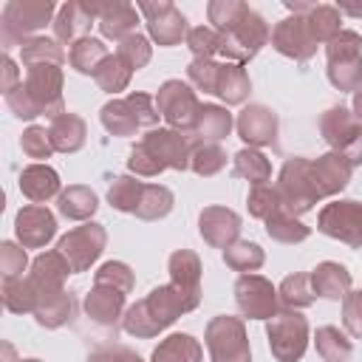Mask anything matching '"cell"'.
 Listing matches in <instances>:
<instances>
[{
    "mask_svg": "<svg viewBox=\"0 0 362 362\" xmlns=\"http://www.w3.org/2000/svg\"><path fill=\"white\" fill-rule=\"evenodd\" d=\"M187 45L195 54V59H212L215 54H221V34L212 25H198V28H189Z\"/></svg>",
    "mask_w": 362,
    "mask_h": 362,
    "instance_id": "48",
    "label": "cell"
},
{
    "mask_svg": "<svg viewBox=\"0 0 362 362\" xmlns=\"http://www.w3.org/2000/svg\"><path fill=\"white\" fill-rule=\"evenodd\" d=\"M246 201H249V212H252L255 218H260V221H266V218H272L277 209H283V206H280L277 187H272V184H252Z\"/></svg>",
    "mask_w": 362,
    "mask_h": 362,
    "instance_id": "47",
    "label": "cell"
},
{
    "mask_svg": "<svg viewBox=\"0 0 362 362\" xmlns=\"http://www.w3.org/2000/svg\"><path fill=\"white\" fill-rule=\"evenodd\" d=\"M311 288L317 297H328V300H345L351 291V274L342 263L325 260L311 272Z\"/></svg>",
    "mask_w": 362,
    "mask_h": 362,
    "instance_id": "26",
    "label": "cell"
},
{
    "mask_svg": "<svg viewBox=\"0 0 362 362\" xmlns=\"http://www.w3.org/2000/svg\"><path fill=\"white\" fill-rule=\"evenodd\" d=\"M201 235L209 246L215 249H229L235 240H238V232H240V218L238 212L226 209V206H206L201 212Z\"/></svg>",
    "mask_w": 362,
    "mask_h": 362,
    "instance_id": "20",
    "label": "cell"
},
{
    "mask_svg": "<svg viewBox=\"0 0 362 362\" xmlns=\"http://www.w3.org/2000/svg\"><path fill=\"white\" fill-rule=\"evenodd\" d=\"M107 57H110V54H107L105 42L96 40V37H79V40H74V45H71V51H68V62H71L79 74H96L99 65H102Z\"/></svg>",
    "mask_w": 362,
    "mask_h": 362,
    "instance_id": "33",
    "label": "cell"
},
{
    "mask_svg": "<svg viewBox=\"0 0 362 362\" xmlns=\"http://www.w3.org/2000/svg\"><path fill=\"white\" fill-rule=\"evenodd\" d=\"M57 206H59V212H62L65 218H71V221H88V218L96 212L99 198H96V192H93L90 187L74 184V187H68V189L59 192Z\"/></svg>",
    "mask_w": 362,
    "mask_h": 362,
    "instance_id": "32",
    "label": "cell"
},
{
    "mask_svg": "<svg viewBox=\"0 0 362 362\" xmlns=\"http://www.w3.org/2000/svg\"><path fill=\"white\" fill-rule=\"evenodd\" d=\"M232 175H238V178H249L252 184H269V178H272V164H269V158H266L260 150H255V147H243V150L235 156Z\"/></svg>",
    "mask_w": 362,
    "mask_h": 362,
    "instance_id": "37",
    "label": "cell"
},
{
    "mask_svg": "<svg viewBox=\"0 0 362 362\" xmlns=\"http://www.w3.org/2000/svg\"><path fill=\"white\" fill-rule=\"evenodd\" d=\"M54 14L51 0H11L0 17V40L3 45H25L34 31H40Z\"/></svg>",
    "mask_w": 362,
    "mask_h": 362,
    "instance_id": "4",
    "label": "cell"
},
{
    "mask_svg": "<svg viewBox=\"0 0 362 362\" xmlns=\"http://www.w3.org/2000/svg\"><path fill=\"white\" fill-rule=\"evenodd\" d=\"M153 362H201V345L189 334H170L153 351Z\"/></svg>",
    "mask_w": 362,
    "mask_h": 362,
    "instance_id": "34",
    "label": "cell"
},
{
    "mask_svg": "<svg viewBox=\"0 0 362 362\" xmlns=\"http://www.w3.org/2000/svg\"><path fill=\"white\" fill-rule=\"evenodd\" d=\"M156 107L161 113V119L173 127V130H184V133H192L195 130V122H198V110H201V102L195 99V90L181 82V79H167L158 93H156Z\"/></svg>",
    "mask_w": 362,
    "mask_h": 362,
    "instance_id": "7",
    "label": "cell"
},
{
    "mask_svg": "<svg viewBox=\"0 0 362 362\" xmlns=\"http://www.w3.org/2000/svg\"><path fill=\"white\" fill-rule=\"evenodd\" d=\"M235 300L240 314L249 320H272L280 311L274 286L260 274H240L235 283Z\"/></svg>",
    "mask_w": 362,
    "mask_h": 362,
    "instance_id": "14",
    "label": "cell"
},
{
    "mask_svg": "<svg viewBox=\"0 0 362 362\" xmlns=\"http://www.w3.org/2000/svg\"><path fill=\"white\" fill-rule=\"evenodd\" d=\"M362 40L356 31H339L334 40L325 42L328 54V79L339 90H359L362 88Z\"/></svg>",
    "mask_w": 362,
    "mask_h": 362,
    "instance_id": "5",
    "label": "cell"
},
{
    "mask_svg": "<svg viewBox=\"0 0 362 362\" xmlns=\"http://www.w3.org/2000/svg\"><path fill=\"white\" fill-rule=\"evenodd\" d=\"M99 119H102L105 130L113 133V136H133V133L141 127V124H139V116H136V110H133V105H130L127 99H113V102H107V105L102 107Z\"/></svg>",
    "mask_w": 362,
    "mask_h": 362,
    "instance_id": "35",
    "label": "cell"
},
{
    "mask_svg": "<svg viewBox=\"0 0 362 362\" xmlns=\"http://www.w3.org/2000/svg\"><path fill=\"white\" fill-rule=\"evenodd\" d=\"M105 240H107V235H105V226L102 223H82V226H76V229H71L68 235H62L59 238V243H57V249L62 252V257L71 263V269L74 272H85L99 255H102V249H105Z\"/></svg>",
    "mask_w": 362,
    "mask_h": 362,
    "instance_id": "13",
    "label": "cell"
},
{
    "mask_svg": "<svg viewBox=\"0 0 362 362\" xmlns=\"http://www.w3.org/2000/svg\"><path fill=\"white\" fill-rule=\"evenodd\" d=\"M20 362H40V359H20Z\"/></svg>",
    "mask_w": 362,
    "mask_h": 362,
    "instance_id": "61",
    "label": "cell"
},
{
    "mask_svg": "<svg viewBox=\"0 0 362 362\" xmlns=\"http://www.w3.org/2000/svg\"><path fill=\"white\" fill-rule=\"evenodd\" d=\"M305 20H308L317 42H328L339 34V8H334V6H314L305 14Z\"/></svg>",
    "mask_w": 362,
    "mask_h": 362,
    "instance_id": "46",
    "label": "cell"
},
{
    "mask_svg": "<svg viewBox=\"0 0 362 362\" xmlns=\"http://www.w3.org/2000/svg\"><path fill=\"white\" fill-rule=\"evenodd\" d=\"M122 308H124V291L113 286L93 283V291L85 297V314L99 325H116V320L122 317Z\"/></svg>",
    "mask_w": 362,
    "mask_h": 362,
    "instance_id": "24",
    "label": "cell"
},
{
    "mask_svg": "<svg viewBox=\"0 0 362 362\" xmlns=\"http://www.w3.org/2000/svg\"><path fill=\"white\" fill-rule=\"evenodd\" d=\"M139 11L147 17L150 37L158 45H178L189 34L184 14L173 3H139Z\"/></svg>",
    "mask_w": 362,
    "mask_h": 362,
    "instance_id": "16",
    "label": "cell"
},
{
    "mask_svg": "<svg viewBox=\"0 0 362 362\" xmlns=\"http://www.w3.org/2000/svg\"><path fill=\"white\" fill-rule=\"evenodd\" d=\"M68 274H74L71 263L62 257V252H59V249H54V252H42V255H37V257H34L31 272H28V283L34 286L37 297L42 300L45 294L62 291V283H65V277H68Z\"/></svg>",
    "mask_w": 362,
    "mask_h": 362,
    "instance_id": "18",
    "label": "cell"
},
{
    "mask_svg": "<svg viewBox=\"0 0 362 362\" xmlns=\"http://www.w3.org/2000/svg\"><path fill=\"white\" fill-rule=\"evenodd\" d=\"M266 232H269V238H274L280 243H300V240H305L311 235V229L305 223H300L286 209H277L272 218H266Z\"/></svg>",
    "mask_w": 362,
    "mask_h": 362,
    "instance_id": "40",
    "label": "cell"
},
{
    "mask_svg": "<svg viewBox=\"0 0 362 362\" xmlns=\"http://www.w3.org/2000/svg\"><path fill=\"white\" fill-rule=\"evenodd\" d=\"M116 57L130 68V71H139L150 62V45L141 34H130L124 37L119 45H116Z\"/></svg>",
    "mask_w": 362,
    "mask_h": 362,
    "instance_id": "50",
    "label": "cell"
},
{
    "mask_svg": "<svg viewBox=\"0 0 362 362\" xmlns=\"http://www.w3.org/2000/svg\"><path fill=\"white\" fill-rule=\"evenodd\" d=\"M223 164H226V153L221 150V144H206V141H201L189 158V167L198 175H215L223 170Z\"/></svg>",
    "mask_w": 362,
    "mask_h": 362,
    "instance_id": "49",
    "label": "cell"
},
{
    "mask_svg": "<svg viewBox=\"0 0 362 362\" xmlns=\"http://www.w3.org/2000/svg\"><path fill=\"white\" fill-rule=\"evenodd\" d=\"M3 74H6V79H3V90L8 93L11 88H17V85H14V79H17V68H14V62H11L8 57H3Z\"/></svg>",
    "mask_w": 362,
    "mask_h": 362,
    "instance_id": "58",
    "label": "cell"
},
{
    "mask_svg": "<svg viewBox=\"0 0 362 362\" xmlns=\"http://www.w3.org/2000/svg\"><path fill=\"white\" fill-rule=\"evenodd\" d=\"M342 322L351 337H362V291H348L342 303Z\"/></svg>",
    "mask_w": 362,
    "mask_h": 362,
    "instance_id": "56",
    "label": "cell"
},
{
    "mask_svg": "<svg viewBox=\"0 0 362 362\" xmlns=\"http://www.w3.org/2000/svg\"><path fill=\"white\" fill-rule=\"evenodd\" d=\"M141 189H144V181H136L130 175H119V178H113V184L107 189V201L119 212H136Z\"/></svg>",
    "mask_w": 362,
    "mask_h": 362,
    "instance_id": "43",
    "label": "cell"
},
{
    "mask_svg": "<svg viewBox=\"0 0 362 362\" xmlns=\"http://www.w3.org/2000/svg\"><path fill=\"white\" fill-rule=\"evenodd\" d=\"M272 45L283 54V57H291L297 62H305L314 57L317 51V37L311 34V25L305 17H286L280 20L274 28H272Z\"/></svg>",
    "mask_w": 362,
    "mask_h": 362,
    "instance_id": "15",
    "label": "cell"
},
{
    "mask_svg": "<svg viewBox=\"0 0 362 362\" xmlns=\"http://www.w3.org/2000/svg\"><path fill=\"white\" fill-rule=\"evenodd\" d=\"M48 139L59 153H76L85 144V122L76 113H59L48 124Z\"/></svg>",
    "mask_w": 362,
    "mask_h": 362,
    "instance_id": "29",
    "label": "cell"
},
{
    "mask_svg": "<svg viewBox=\"0 0 362 362\" xmlns=\"http://www.w3.org/2000/svg\"><path fill=\"white\" fill-rule=\"evenodd\" d=\"M74 317H76V297H74V291H65V288L45 294L34 311V320L42 328H59V325L71 322Z\"/></svg>",
    "mask_w": 362,
    "mask_h": 362,
    "instance_id": "28",
    "label": "cell"
},
{
    "mask_svg": "<svg viewBox=\"0 0 362 362\" xmlns=\"http://www.w3.org/2000/svg\"><path fill=\"white\" fill-rule=\"evenodd\" d=\"M314 342H317V354L325 359V362H345L348 356H351V339L339 331V328H334V325H322L320 331H317V337H314Z\"/></svg>",
    "mask_w": 362,
    "mask_h": 362,
    "instance_id": "41",
    "label": "cell"
},
{
    "mask_svg": "<svg viewBox=\"0 0 362 362\" xmlns=\"http://www.w3.org/2000/svg\"><path fill=\"white\" fill-rule=\"evenodd\" d=\"M88 362H141L139 354H133L130 348H122V345H113V348H99L88 356Z\"/></svg>",
    "mask_w": 362,
    "mask_h": 362,
    "instance_id": "57",
    "label": "cell"
},
{
    "mask_svg": "<svg viewBox=\"0 0 362 362\" xmlns=\"http://www.w3.org/2000/svg\"><path fill=\"white\" fill-rule=\"evenodd\" d=\"M351 170H354V164L337 150H331V153L320 156L317 161H311V175H314V184H317L322 198L325 195H337L351 181Z\"/></svg>",
    "mask_w": 362,
    "mask_h": 362,
    "instance_id": "21",
    "label": "cell"
},
{
    "mask_svg": "<svg viewBox=\"0 0 362 362\" xmlns=\"http://www.w3.org/2000/svg\"><path fill=\"white\" fill-rule=\"evenodd\" d=\"M269 348L280 362H297L308 345V322L297 311H277L269 320Z\"/></svg>",
    "mask_w": 362,
    "mask_h": 362,
    "instance_id": "9",
    "label": "cell"
},
{
    "mask_svg": "<svg viewBox=\"0 0 362 362\" xmlns=\"http://www.w3.org/2000/svg\"><path fill=\"white\" fill-rule=\"evenodd\" d=\"M130 76H133V71H130V68H127L116 54H110V57L99 65V71L93 74L96 85H99L102 90H107V93L124 90V88H127V82H130Z\"/></svg>",
    "mask_w": 362,
    "mask_h": 362,
    "instance_id": "44",
    "label": "cell"
},
{
    "mask_svg": "<svg viewBox=\"0 0 362 362\" xmlns=\"http://www.w3.org/2000/svg\"><path fill=\"white\" fill-rule=\"evenodd\" d=\"M320 130L322 139L342 153L354 167L362 164V124L356 122V116L345 107H328L320 116Z\"/></svg>",
    "mask_w": 362,
    "mask_h": 362,
    "instance_id": "10",
    "label": "cell"
},
{
    "mask_svg": "<svg viewBox=\"0 0 362 362\" xmlns=\"http://www.w3.org/2000/svg\"><path fill=\"white\" fill-rule=\"evenodd\" d=\"M99 31L110 40H124L136 28V8L130 3H93Z\"/></svg>",
    "mask_w": 362,
    "mask_h": 362,
    "instance_id": "23",
    "label": "cell"
},
{
    "mask_svg": "<svg viewBox=\"0 0 362 362\" xmlns=\"http://www.w3.org/2000/svg\"><path fill=\"white\" fill-rule=\"evenodd\" d=\"M93 283H99V286H113V288H119V291L130 294L136 280H133V272H130L124 263H119V260H110V263L99 266V272H96Z\"/></svg>",
    "mask_w": 362,
    "mask_h": 362,
    "instance_id": "51",
    "label": "cell"
},
{
    "mask_svg": "<svg viewBox=\"0 0 362 362\" xmlns=\"http://www.w3.org/2000/svg\"><path fill=\"white\" fill-rule=\"evenodd\" d=\"M354 116H356V122L362 124V88L354 93Z\"/></svg>",
    "mask_w": 362,
    "mask_h": 362,
    "instance_id": "59",
    "label": "cell"
},
{
    "mask_svg": "<svg viewBox=\"0 0 362 362\" xmlns=\"http://www.w3.org/2000/svg\"><path fill=\"white\" fill-rule=\"evenodd\" d=\"M223 260L235 272H255L263 266V249L249 240H235L229 249H223Z\"/></svg>",
    "mask_w": 362,
    "mask_h": 362,
    "instance_id": "45",
    "label": "cell"
},
{
    "mask_svg": "<svg viewBox=\"0 0 362 362\" xmlns=\"http://www.w3.org/2000/svg\"><path fill=\"white\" fill-rule=\"evenodd\" d=\"M170 283L184 291L189 300L201 303V260L189 249H178L170 255Z\"/></svg>",
    "mask_w": 362,
    "mask_h": 362,
    "instance_id": "22",
    "label": "cell"
},
{
    "mask_svg": "<svg viewBox=\"0 0 362 362\" xmlns=\"http://www.w3.org/2000/svg\"><path fill=\"white\" fill-rule=\"evenodd\" d=\"M212 28L221 34V57L226 62H249L272 37L257 11L238 0H212L206 6Z\"/></svg>",
    "mask_w": 362,
    "mask_h": 362,
    "instance_id": "1",
    "label": "cell"
},
{
    "mask_svg": "<svg viewBox=\"0 0 362 362\" xmlns=\"http://www.w3.org/2000/svg\"><path fill=\"white\" fill-rule=\"evenodd\" d=\"M65 62V51L59 48L57 40L51 37H31L23 45V65H62Z\"/></svg>",
    "mask_w": 362,
    "mask_h": 362,
    "instance_id": "39",
    "label": "cell"
},
{
    "mask_svg": "<svg viewBox=\"0 0 362 362\" xmlns=\"http://www.w3.org/2000/svg\"><path fill=\"white\" fill-rule=\"evenodd\" d=\"M3 305L14 314H34L37 311V291L28 283V277H6L3 280Z\"/></svg>",
    "mask_w": 362,
    "mask_h": 362,
    "instance_id": "36",
    "label": "cell"
},
{
    "mask_svg": "<svg viewBox=\"0 0 362 362\" xmlns=\"http://www.w3.org/2000/svg\"><path fill=\"white\" fill-rule=\"evenodd\" d=\"M20 147H23V153L28 156V158H48L51 153H54V144H51V139H48V130L45 127H28L25 133H23V139H20Z\"/></svg>",
    "mask_w": 362,
    "mask_h": 362,
    "instance_id": "53",
    "label": "cell"
},
{
    "mask_svg": "<svg viewBox=\"0 0 362 362\" xmlns=\"http://www.w3.org/2000/svg\"><path fill=\"white\" fill-rule=\"evenodd\" d=\"M96 20V11H93V3H65L54 20V37L57 42H71L76 34H82L90 23ZM85 37V34H82ZM79 40V37H76Z\"/></svg>",
    "mask_w": 362,
    "mask_h": 362,
    "instance_id": "27",
    "label": "cell"
},
{
    "mask_svg": "<svg viewBox=\"0 0 362 362\" xmlns=\"http://www.w3.org/2000/svg\"><path fill=\"white\" fill-rule=\"evenodd\" d=\"M232 130V113L221 105H201L198 110V122H195V136L206 144H218L221 139H226Z\"/></svg>",
    "mask_w": 362,
    "mask_h": 362,
    "instance_id": "31",
    "label": "cell"
},
{
    "mask_svg": "<svg viewBox=\"0 0 362 362\" xmlns=\"http://www.w3.org/2000/svg\"><path fill=\"white\" fill-rule=\"evenodd\" d=\"M206 348L212 362H252L246 328L238 317H212L206 325Z\"/></svg>",
    "mask_w": 362,
    "mask_h": 362,
    "instance_id": "8",
    "label": "cell"
},
{
    "mask_svg": "<svg viewBox=\"0 0 362 362\" xmlns=\"http://www.w3.org/2000/svg\"><path fill=\"white\" fill-rule=\"evenodd\" d=\"M317 229L337 238L354 249L362 246V204L359 201H331L320 209Z\"/></svg>",
    "mask_w": 362,
    "mask_h": 362,
    "instance_id": "11",
    "label": "cell"
},
{
    "mask_svg": "<svg viewBox=\"0 0 362 362\" xmlns=\"http://www.w3.org/2000/svg\"><path fill=\"white\" fill-rule=\"evenodd\" d=\"M3 356H6L3 362H20V359H14V348L8 342H3Z\"/></svg>",
    "mask_w": 362,
    "mask_h": 362,
    "instance_id": "60",
    "label": "cell"
},
{
    "mask_svg": "<svg viewBox=\"0 0 362 362\" xmlns=\"http://www.w3.org/2000/svg\"><path fill=\"white\" fill-rule=\"evenodd\" d=\"M14 232H17L20 246H25V249H40V246H45V243L54 238L57 221H54V215H51L48 206H42V204H28V206H23V209L17 212V218H14Z\"/></svg>",
    "mask_w": 362,
    "mask_h": 362,
    "instance_id": "17",
    "label": "cell"
},
{
    "mask_svg": "<svg viewBox=\"0 0 362 362\" xmlns=\"http://www.w3.org/2000/svg\"><path fill=\"white\" fill-rule=\"evenodd\" d=\"M235 124H238V136L255 150L263 144H274L277 139V116L266 105H246L238 113Z\"/></svg>",
    "mask_w": 362,
    "mask_h": 362,
    "instance_id": "19",
    "label": "cell"
},
{
    "mask_svg": "<svg viewBox=\"0 0 362 362\" xmlns=\"http://www.w3.org/2000/svg\"><path fill=\"white\" fill-rule=\"evenodd\" d=\"M170 209H173V192L161 184H144L139 206L133 215L141 221H156V218H164Z\"/></svg>",
    "mask_w": 362,
    "mask_h": 362,
    "instance_id": "38",
    "label": "cell"
},
{
    "mask_svg": "<svg viewBox=\"0 0 362 362\" xmlns=\"http://www.w3.org/2000/svg\"><path fill=\"white\" fill-rule=\"evenodd\" d=\"M277 195H280V206L291 215L308 212L322 198L317 184H314L308 158H288L283 164L280 178H277Z\"/></svg>",
    "mask_w": 362,
    "mask_h": 362,
    "instance_id": "6",
    "label": "cell"
},
{
    "mask_svg": "<svg viewBox=\"0 0 362 362\" xmlns=\"http://www.w3.org/2000/svg\"><path fill=\"white\" fill-rule=\"evenodd\" d=\"M127 167H130L136 175H147V178H150V175H158V173L164 170V164H161V161H158V158H156V156H153V153H150V150H147L141 141H139V144L130 150Z\"/></svg>",
    "mask_w": 362,
    "mask_h": 362,
    "instance_id": "55",
    "label": "cell"
},
{
    "mask_svg": "<svg viewBox=\"0 0 362 362\" xmlns=\"http://www.w3.org/2000/svg\"><path fill=\"white\" fill-rule=\"evenodd\" d=\"M195 305H198L195 300H189L184 291L167 283V286L153 288L136 305H130L122 317V325L133 337H156L158 331H164L170 322H175L184 311H192Z\"/></svg>",
    "mask_w": 362,
    "mask_h": 362,
    "instance_id": "3",
    "label": "cell"
},
{
    "mask_svg": "<svg viewBox=\"0 0 362 362\" xmlns=\"http://www.w3.org/2000/svg\"><path fill=\"white\" fill-rule=\"evenodd\" d=\"M25 246H17L11 240L0 243V272H3V280L6 277H23L25 272Z\"/></svg>",
    "mask_w": 362,
    "mask_h": 362,
    "instance_id": "54",
    "label": "cell"
},
{
    "mask_svg": "<svg viewBox=\"0 0 362 362\" xmlns=\"http://www.w3.org/2000/svg\"><path fill=\"white\" fill-rule=\"evenodd\" d=\"M252 90V82L243 71L240 62H221L218 71V82H215V93L226 102V105H240Z\"/></svg>",
    "mask_w": 362,
    "mask_h": 362,
    "instance_id": "30",
    "label": "cell"
},
{
    "mask_svg": "<svg viewBox=\"0 0 362 362\" xmlns=\"http://www.w3.org/2000/svg\"><path fill=\"white\" fill-rule=\"evenodd\" d=\"M218 71H221V62L215 59H192L189 68H187V76L195 88H201L204 93H215V82H218Z\"/></svg>",
    "mask_w": 362,
    "mask_h": 362,
    "instance_id": "52",
    "label": "cell"
},
{
    "mask_svg": "<svg viewBox=\"0 0 362 362\" xmlns=\"http://www.w3.org/2000/svg\"><path fill=\"white\" fill-rule=\"evenodd\" d=\"M20 192L34 201V204H45L48 198L59 195V175L57 170H51L48 164H31L20 173Z\"/></svg>",
    "mask_w": 362,
    "mask_h": 362,
    "instance_id": "25",
    "label": "cell"
},
{
    "mask_svg": "<svg viewBox=\"0 0 362 362\" xmlns=\"http://www.w3.org/2000/svg\"><path fill=\"white\" fill-rule=\"evenodd\" d=\"M277 294H280V303L286 305V308H305V305H311L314 303V288H311V274H288L283 283H280V288H277Z\"/></svg>",
    "mask_w": 362,
    "mask_h": 362,
    "instance_id": "42",
    "label": "cell"
},
{
    "mask_svg": "<svg viewBox=\"0 0 362 362\" xmlns=\"http://www.w3.org/2000/svg\"><path fill=\"white\" fill-rule=\"evenodd\" d=\"M6 105L17 119L51 116L57 119L62 110V68L59 65H31L25 79L17 82L6 93Z\"/></svg>",
    "mask_w": 362,
    "mask_h": 362,
    "instance_id": "2",
    "label": "cell"
},
{
    "mask_svg": "<svg viewBox=\"0 0 362 362\" xmlns=\"http://www.w3.org/2000/svg\"><path fill=\"white\" fill-rule=\"evenodd\" d=\"M141 144L164 164V170H167V167H173V170H187V167H189V158H192V153H195V147L201 144V139H198L195 133H184V130L167 127V130H150V133L141 139Z\"/></svg>",
    "mask_w": 362,
    "mask_h": 362,
    "instance_id": "12",
    "label": "cell"
}]
</instances>
